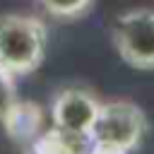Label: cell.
<instances>
[{
    "label": "cell",
    "instance_id": "7a4b0ae2",
    "mask_svg": "<svg viewBox=\"0 0 154 154\" xmlns=\"http://www.w3.org/2000/svg\"><path fill=\"white\" fill-rule=\"evenodd\" d=\"M144 132H147V116L142 106L128 99H113V101H101L89 140L91 147L96 149L130 154L142 142Z\"/></svg>",
    "mask_w": 154,
    "mask_h": 154
},
{
    "label": "cell",
    "instance_id": "9c48e42d",
    "mask_svg": "<svg viewBox=\"0 0 154 154\" xmlns=\"http://www.w3.org/2000/svg\"><path fill=\"white\" fill-rule=\"evenodd\" d=\"M89 154H118V152H108V149H96V147H91Z\"/></svg>",
    "mask_w": 154,
    "mask_h": 154
},
{
    "label": "cell",
    "instance_id": "6da1fadb",
    "mask_svg": "<svg viewBox=\"0 0 154 154\" xmlns=\"http://www.w3.org/2000/svg\"><path fill=\"white\" fill-rule=\"evenodd\" d=\"M48 46V29L34 14H0V70L24 77L41 67Z\"/></svg>",
    "mask_w": 154,
    "mask_h": 154
},
{
    "label": "cell",
    "instance_id": "52a82bcc",
    "mask_svg": "<svg viewBox=\"0 0 154 154\" xmlns=\"http://www.w3.org/2000/svg\"><path fill=\"white\" fill-rule=\"evenodd\" d=\"M36 2L48 17L60 22H72L84 17L94 5V0H36Z\"/></svg>",
    "mask_w": 154,
    "mask_h": 154
},
{
    "label": "cell",
    "instance_id": "8992f818",
    "mask_svg": "<svg viewBox=\"0 0 154 154\" xmlns=\"http://www.w3.org/2000/svg\"><path fill=\"white\" fill-rule=\"evenodd\" d=\"M91 140L87 135H72L55 125L43 128L31 142L24 144V154H89Z\"/></svg>",
    "mask_w": 154,
    "mask_h": 154
},
{
    "label": "cell",
    "instance_id": "5b68a950",
    "mask_svg": "<svg viewBox=\"0 0 154 154\" xmlns=\"http://www.w3.org/2000/svg\"><path fill=\"white\" fill-rule=\"evenodd\" d=\"M43 120H46V113H43V108H41L38 103L17 99L14 106L5 113V118H2L0 123H2L5 132H7L14 142L26 144V142H31V140L43 130Z\"/></svg>",
    "mask_w": 154,
    "mask_h": 154
},
{
    "label": "cell",
    "instance_id": "3957f363",
    "mask_svg": "<svg viewBox=\"0 0 154 154\" xmlns=\"http://www.w3.org/2000/svg\"><path fill=\"white\" fill-rule=\"evenodd\" d=\"M111 41L125 65L135 70H154V10L135 7L116 14Z\"/></svg>",
    "mask_w": 154,
    "mask_h": 154
},
{
    "label": "cell",
    "instance_id": "ba28073f",
    "mask_svg": "<svg viewBox=\"0 0 154 154\" xmlns=\"http://www.w3.org/2000/svg\"><path fill=\"white\" fill-rule=\"evenodd\" d=\"M17 84H14V77L7 75L5 70H0V120L5 118V113L14 106L17 101Z\"/></svg>",
    "mask_w": 154,
    "mask_h": 154
},
{
    "label": "cell",
    "instance_id": "277c9868",
    "mask_svg": "<svg viewBox=\"0 0 154 154\" xmlns=\"http://www.w3.org/2000/svg\"><path fill=\"white\" fill-rule=\"evenodd\" d=\"M101 99L87 89V87H65L60 89L51 101V120L55 128L72 132V135H87L91 132V125L99 116Z\"/></svg>",
    "mask_w": 154,
    "mask_h": 154
}]
</instances>
